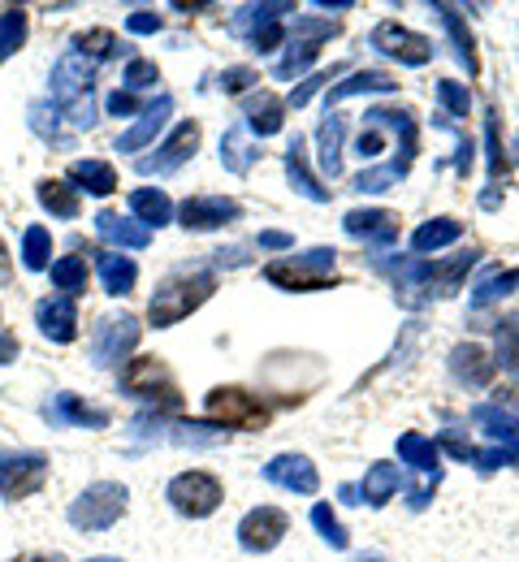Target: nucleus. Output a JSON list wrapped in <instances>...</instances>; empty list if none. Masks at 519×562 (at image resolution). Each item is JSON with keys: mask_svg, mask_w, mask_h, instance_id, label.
I'll use <instances>...</instances> for the list:
<instances>
[{"mask_svg": "<svg viewBox=\"0 0 519 562\" xmlns=\"http://www.w3.org/2000/svg\"><path fill=\"white\" fill-rule=\"evenodd\" d=\"M213 290H217V273H208V269H182V273H173V278H165L156 285V294H151L148 303V321L156 329H169L182 316H191L195 307H204L213 299Z\"/></svg>", "mask_w": 519, "mask_h": 562, "instance_id": "obj_1", "label": "nucleus"}, {"mask_svg": "<svg viewBox=\"0 0 519 562\" xmlns=\"http://www.w3.org/2000/svg\"><path fill=\"white\" fill-rule=\"evenodd\" d=\"M334 265H338V251L334 247H312L303 256H286V260L264 265V278L273 281V285H282V290L307 294V290L334 285Z\"/></svg>", "mask_w": 519, "mask_h": 562, "instance_id": "obj_2", "label": "nucleus"}, {"mask_svg": "<svg viewBox=\"0 0 519 562\" xmlns=\"http://www.w3.org/2000/svg\"><path fill=\"white\" fill-rule=\"evenodd\" d=\"M126 497H131L126 485H117V481H95V485H87V490L70 502V524H75L78 532H104V528H113V524L126 515Z\"/></svg>", "mask_w": 519, "mask_h": 562, "instance_id": "obj_3", "label": "nucleus"}, {"mask_svg": "<svg viewBox=\"0 0 519 562\" xmlns=\"http://www.w3.org/2000/svg\"><path fill=\"white\" fill-rule=\"evenodd\" d=\"M122 385H126V394H135V398H144V403H156V407H165V412H178V407H182V394H178L169 368H165L156 355L131 359V363L122 368Z\"/></svg>", "mask_w": 519, "mask_h": 562, "instance_id": "obj_4", "label": "nucleus"}, {"mask_svg": "<svg viewBox=\"0 0 519 562\" xmlns=\"http://www.w3.org/2000/svg\"><path fill=\"white\" fill-rule=\"evenodd\" d=\"M169 506L178 510V515H187V519H208L217 506H222V481L213 476V472H182V476H173L169 481Z\"/></svg>", "mask_w": 519, "mask_h": 562, "instance_id": "obj_5", "label": "nucleus"}, {"mask_svg": "<svg viewBox=\"0 0 519 562\" xmlns=\"http://www.w3.org/2000/svg\"><path fill=\"white\" fill-rule=\"evenodd\" d=\"M208 416L213 420H222L225 428H242V432H260L264 424H269V407L256 398V394H247V390H238V385H217L213 394H208Z\"/></svg>", "mask_w": 519, "mask_h": 562, "instance_id": "obj_6", "label": "nucleus"}, {"mask_svg": "<svg viewBox=\"0 0 519 562\" xmlns=\"http://www.w3.org/2000/svg\"><path fill=\"white\" fill-rule=\"evenodd\" d=\"M139 334H144V325L135 321V316H104L100 325H95V334H91V363L95 368H113V363H122L126 355L139 347Z\"/></svg>", "mask_w": 519, "mask_h": 562, "instance_id": "obj_7", "label": "nucleus"}, {"mask_svg": "<svg viewBox=\"0 0 519 562\" xmlns=\"http://www.w3.org/2000/svg\"><path fill=\"white\" fill-rule=\"evenodd\" d=\"M286 532H291L286 510H278V506H256V510H247L242 524H238V546H242L247 554H269V550L282 546Z\"/></svg>", "mask_w": 519, "mask_h": 562, "instance_id": "obj_8", "label": "nucleus"}, {"mask_svg": "<svg viewBox=\"0 0 519 562\" xmlns=\"http://www.w3.org/2000/svg\"><path fill=\"white\" fill-rule=\"evenodd\" d=\"M48 481V459L40 450H22V454H0V493L4 497H31L44 490Z\"/></svg>", "mask_w": 519, "mask_h": 562, "instance_id": "obj_9", "label": "nucleus"}, {"mask_svg": "<svg viewBox=\"0 0 519 562\" xmlns=\"http://www.w3.org/2000/svg\"><path fill=\"white\" fill-rule=\"evenodd\" d=\"M195 147H200V122H182L169 139L156 147V156H139V173L144 178H165V173H173V169H182L191 156H195Z\"/></svg>", "mask_w": 519, "mask_h": 562, "instance_id": "obj_10", "label": "nucleus"}, {"mask_svg": "<svg viewBox=\"0 0 519 562\" xmlns=\"http://www.w3.org/2000/svg\"><path fill=\"white\" fill-rule=\"evenodd\" d=\"M372 48L385 53V57H398L403 66H425V61L433 57V44H429L425 35L398 26V22H381V26H372Z\"/></svg>", "mask_w": 519, "mask_h": 562, "instance_id": "obj_11", "label": "nucleus"}, {"mask_svg": "<svg viewBox=\"0 0 519 562\" xmlns=\"http://www.w3.org/2000/svg\"><path fill=\"white\" fill-rule=\"evenodd\" d=\"M91 78H95V66L82 53H66L53 66V104L57 109H70L82 95H91Z\"/></svg>", "mask_w": 519, "mask_h": 562, "instance_id": "obj_12", "label": "nucleus"}, {"mask_svg": "<svg viewBox=\"0 0 519 562\" xmlns=\"http://www.w3.org/2000/svg\"><path fill=\"white\" fill-rule=\"evenodd\" d=\"M242 209L234 204V200H225V195H191L182 209H178V221L187 225V229H195V234H208V229H222L229 221H238Z\"/></svg>", "mask_w": 519, "mask_h": 562, "instance_id": "obj_13", "label": "nucleus"}, {"mask_svg": "<svg viewBox=\"0 0 519 562\" xmlns=\"http://www.w3.org/2000/svg\"><path fill=\"white\" fill-rule=\"evenodd\" d=\"M264 481L278 485V490H291V493H316L320 490V476H316V463L303 459V454H278L273 463H264Z\"/></svg>", "mask_w": 519, "mask_h": 562, "instance_id": "obj_14", "label": "nucleus"}, {"mask_svg": "<svg viewBox=\"0 0 519 562\" xmlns=\"http://www.w3.org/2000/svg\"><path fill=\"white\" fill-rule=\"evenodd\" d=\"M44 420L53 424V428H109V412L104 407H87L78 394H53L48 403H44Z\"/></svg>", "mask_w": 519, "mask_h": 562, "instance_id": "obj_15", "label": "nucleus"}, {"mask_svg": "<svg viewBox=\"0 0 519 562\" xmlns=\"http://www.w3.org/2000/svg\"><path fill=\"white\" fill-rule=\"evenodd\" d=\"M342 229H347L351 238H364V243H372V247H390V243H398V216H394V212H385V209L347 212Z\"/></svg>", "mask_w": 519, "mask_h": 562, "instance_id": "obj_16", "label": "nucleus"}, {"mask_svg": "<svg viewBox=\"0 0 519 562\" xmlns=\"http://www.w3.org/2000/svg\"><path fill=\"white\" fill-rule=\"evenodd\" d=\"M95 234H100L104 243L122 247V251H144L151 243L148 225H139L135 216H122V212H113V209L95 212Z\"/></svg>", "mask_w": 519, "mask_h": 562, "instance_id": "obj_17", "label": "nucleus"}, {"mask_svg": "<svg viewBox=\"0 0 519 562\" xmlns=\"http://www.w3.org/2000/svg\"><path fill=\"white\" fill-rule=\"evenodd\" d=\"M35 321H40L44 338H53V342H75L78 338V307L70 294L44 299V303L35 307Z\"/></svg>", "mask_w": 519, "mask_h": 562, "instance_id": "obj_18", "label": "nucleus"}, {"mask_svg": "<svg viewBox=\"0 0 519 562\" xmlns=\"http://www.w3.org/2000/svg\"><path fill=\"white\" fill-rule=\"evenodd\" d=\"M450 372H454V381H459V385L481 390V385H489V381H494L498 359H489L476 342H463V347H454V351H450Z\"/></svg>", "mask_w": 519, "mask_h": 562, "instance_id": "obj_19", "label": "nucleus"}, {"mask_svg": "<svg viewBox=\"0 0 519 562\" xmlns=\"http://www.w3.org/2000/svg\"><path fill=\"white\" fill-rule=\"evenodd\" d=\"M169 117H173V95H160L156 104H148V109L139 113V122L117 139V151H144V147L165 131Z\"/></svg>", "mask_w": 519, "mask_h": 562, "instance_id": "obj_20", "label": "nucleus"}, {"mask_svg": "<svg viewBox=\"0 0 519 562\" xmlns=\"http://www.w3.org/2000/svg\"><path fill=\"white\" fill-rule=\"evenodd\" d=\"M472 420H476V428H485V437L503 441V450L519 463V420L516 416H507V412L494 407V403H481V407L472 412Z\"/></svg>", "mask_w": 519, "mask_h": 562, "instance_id": "obj_21", "label": "nucleus"}, {"mask_svg": "<svg viewBox=\"0 0 519 562\" xmlns=\"http://www.w3.org/2000/svg\"><path fill=\"white\" fill-rule=\"evenodd\" d=\"M286 113V100L282 95H273V91H260V95H251L247 104H242V117H247V131H256V135H278L282 131V117Z\"/></svg>", "mask_w": 519, "mask_h": 562, "instance_id": "obj_22", "label": "nucleus"}, {"mask_svg": "<svg viewBox=\"0 0 519 562\" xmlns=\"http://www.w3.org/2000/svg\"><path fill=\"white\" fill-rule=\"evenodd\" d=\"M282 13H295V4H291V0H278V4H242V9L234 13L229 31H234V35H242V40H256L264 26L282 22Z\"/></svg>", "mask_w": 519, "mask_h": 562, "instance_id": "obj_23", "label": "nucleus"}, {"mask_svg": "<svg viewBox=\"0 0 519 562\" xmlns=\"http://www.w3.org/2000/svg\"><path fill=\"white\" fill-rule=\"evenodd\" d=\"M95 269H100V285H104V294H113V299H126V294L135 290V281H139V269H135V260H131V256L100 251Z\"/></svg>", "mask_w": 519, "mask_h": 562, "instance_id": "obj_24", "label": "nucleus"}, {"mask_svg": "<svg viewBox=\"0 0 519 562\" xmlns=\"http://www.w3.org/2000/svg\"><path fill=\"white\" fill-rule=\"evenodd\" d=\"M26 122H31V131L44 143H53V147H61V151H75V135L61 131V109H57L53 100H35V104L26 109Z\"/></svg>", "mask_w": 519, "mask_h": 562, "instance_id": "obj_25", "label": "nucleus"}, {"mask_svg": "<svg viewBox=\"0 0 519 562\" xmlns=\"http://www.w3.org/2000/svg\"><path fill=\"white\" fill-rule=\"evenodd\" d=\"M342 139H347V117L342 113H325V122L316 131V143H320V169L329 178L342 173Z\"/></svg>", "mask_w": 519, "mask_h": 562, "instance_id": "obj_26", "label": "nucleus"}, {"mask_svg": "<svg viewBox=\"0 0 519 562\" xmlns=\"http://www.w3.org/2000/svg\"><path fill=\"white\" fill-rule=\"evenodd\" d=\"M66 178L75 182V191H87V195H109V191H117V173H113L109 160H75Z\"/></svg>", "mask_w": 519, "mask_h": 562, "instance_id": "obj_27", "label": "nucleus"}, {"mask_svg": "<svg viewBox=\"0 0 519 562\" xmlns=\"http://www.w3.org/2000/svg\"><path fill=\"white\" fill-rule=\"evenodd\" d=\"M438 13H442V26L450 31V40H454V57L467 66V74H481V57H476V40H472V31H467V22H463V13L454 9V4H438Z\"/></svg>", "mask_w": 519, "mask_h": 562, "instance_id": "obj_28", "label": "nucleus"}, {"mask_svg": "<svg viewBox=\"0 0 519 562\" xmlns=\"http://www.w3.org/2000/svg\"><path fill=\"white\" fill-rule=\"evenodd\" d=\"M286 178H291V187H295L303 200H312V204H325L329 200V191L316 182V173L307 169V156H303V139L291 143V151H286Z\"/></svg>", "mask_w": 519, "mask_h": 562, "instance_id": "obj_29", "label": "nucleus"}, {"mask_svg": "<svg viewBox=\"0 0 519 562\" xmlns=\"http://www.w3.org/2000/svg\"><path fill=\"white\" fill-rule=\"evenodd\" d=\"M398 87V78L385 70H356L347 82H338V87H329V95H325V113H329V104H338V100H347V95H360V91H394Z\"/></svg>", "mask_w": 519, "mask_h": 562, "instance_id": "obj_30", "label": "nucleus"}, {"mask_svg": "<svg viewBox=\"0 0 519 562\" xmlns=\"http://www.w3.org/2000/svg\"><path fill=\"white\" fill-rule=\"evenodd\" d=\"M438 441L433 437H425V432H403L398 437V459L403 463H411L416 472H425V476H438Z\"/></svg>", "mask_w": 519, "mask_h": 562, "instance_id": "obj_31", "label": "nucleus"}, {"mask_svg": "<svg viewBox=\"0 0 519 562\" xmlns=\"http://www.w3.org/2000/svg\"><path fill=\"white\" fill-rule=\"evenodd\" d=\"M256 143H251V135H247V126H229L222 135V165L229 169V173H247L251 165H256Z\"/></svg>", "mask_w": 519, "mask_h": 562, "instance_id": "obj_32", "label": "nucleus"}, {"mask_svg": "<svg viewBox=\"0 0 519 562\" xmlns=\"http://www.w3.org/2000/svg\"><path fill=\"white\" fill-rule=\"evenodd\" d=\"M398 490V468L394 463H372L364 472V485H356V497L369 502V506H385Z\"/></svg>", "mask_w": 519, "mask_h": 562, "instance_id": "obj_33", "label": "nucleus"}, {"mask_svg": "<svg viewBox=\"0 0 519 562\" xmlns=\"http://www.w3.org/2000/svg\"><path fill=\"white\" fill-rule=\"evenodd\" d=\"M364 126H390L403 139V160L411 165V156H416V122H411V113H403V109H369Z\"/></svg>", "mask_w": 519, "mask_h": 562, "instance_id": "obj_34", "label": "nucleus"}, {"mask_svg": "<svg viewBox=\"0 0 519 562\" xmlns=\"http://www.w3.org/2000/svg\"><path fill=\"white\" fill-rule=\"evenodd\" d=\"M463 234V221L454 216H438V221H425L416 234H411V247L425 256V251H438V247H450L454 238Z\"/></svg>", "mask_w": 519, "mask_h": 562, "instance_id": "obj_35", "label": "nucleus"}, {"mask_svg": "<svg viewBox=\"0 0 519 562\" xmlns=\"http://www.w3.org/2000/svg\"><path fill=\"white\" fill-rule=\"evenodd\" d=\"M131 212H135V216H139V225H156V229H160V225H169V221H173V204H169V195H165V191H151V187H144V191H135V195H131Z\"/></svg>", "mask_w": 519, "mask_h": 562, "instance_id": "obj_36", "label": "nucleus"}, {"mask_svg": "<svg viewBox=\"0 0 519 562\" xmlns=\"http://www.w3.org/2000/svg\"><path fill=\"white\" fill-rule=\"evenodd\" d=\"M35 195H40V204L53 212V216H66V221L78 216V191L70 182H61V178H44L35 187Z\"/></svg>", "mask_w": 519, "mask_h": 562, "instance_id": "obj_37", "label": "nucleus"}, {"mask_svg": "<svg viewBox=\"0 0 519 562\" xmlns=\"http://www.w3.org/2000/svg\"><path fill=\"white\" fill-rule=\"evenodd\" d=\"M516 290H519V269H511V273L489 269V273H481V281L472 285V307H489V303H498L503 294H516Z\"/></svg>", "mask_w": 519, "mask_h": 562, "instance_id": "obj_38", "label": "nucleus"}, {"mask_svg": "<svg viewBox=\"0 0 519 562\" xmlns=\"http://www.w3.org/2000/svg\"><path fill=\"white\" fill-rule=\"evenodd\" d=\"M26 9H0V61H9L26 44Z\"/></svg>", "mask_w": 519, "mask_h": 562, "instance_id": "obj_39", "label": "nucleus"}, {"mask_svg": "<svg viewBox=\"0 0 519 562\" xmlns=\"http://www.w3.org/2000/svg\"><path fill=\"white\" fill-rule=\"evenodd\" d=\"M48 256H53V234L44 225H31L22 234V265L31 273H40V269H48Z\"/></svg>", "mask_w": 519, "mask_h": 562, "instance_id": "obj_40", "label": "nucleus"}, {"mask_svg": "<svg viewBox=\"0 0 519 562\" xmlns=\"http://www.w3.org/2000/svg\"><path fill=\"white\" fill-rule=\"evenodd\" d=\"M53 285L61 290V294H82L87 290V260L82 256H61L57 265H53Z\"/></svg>", "mask_w": 519, "mask_h": 562, "instance_id": "obj_41", "label": "nucleus"}, {"mask_svg": "<svg viewBox=\"0 0 519 562\" xmlns=\"http://www.w3.org/2000/svg\"><path fill=\"white\" fill-rule=\"evenodd\" d=\"M117 35L113 31H104V26H95V31H82V35H75V53H82L87 61L91 57H117Z\"/></svg>", "mask_w": 519, "mask_h": 562, "instance_id": "obj_42", "label": "nucleus"}, {"mask_svg": "<svg viewBox=\"0 0 519 562\" xmlns=\"http://www.w3.org/2000/svg\"><path fill=\"white\" fill-rule=\"evenodd\" d=\"M312 524H316V532H320L334 550H347V546H351V537H347V528L338 524V515L329 510V502H316V506H312Z\"/></svg>", "mask_w": 519, "mask_h": 562, "instance_id": "obj_43", "label": "nucleus"}, {"mask_svg": "<svg viewBox=\"0 0 519 562\" xmlns=\"http://www.w3.org/2000/svg\"><path fill=\"white\" fill-rule=\"evenodd\" d=\"M316 53L320 48H307V44H291L286 48V57L273 66V78H282V82H291V78H298V74L312 70V61H316Z\"/></svg>", "mask_w": 519, "mask_h": 562, "instance_id": "obj_44", "label": "nucleus"}, {"mask_svg": "<svg viewBox=\"0 0 519 562\" xmlns=\"http://www.w3.org/2000/svg\"><path fill=\"white\" fill-rule=\"evenodd\" d=\"M403 178H407V173H403L398 165H381V169H364V173H360L351 187H356L360 195H364V191H369V195H376V191H390V187H398Z\"/></svg>", "mask_w": 519, "mask_h": 562, "instance_id": "obj_45", "label": "nucleus"}, {"mask_svg": "<svg viewBox=\"0 0 519 562\" xmlns=\"http://www.w3.org/2000/svg\"><path fill=\"white\" fill-rule=\"evenodd\" d=\"M438 100H442V109L450 117H467V113H472V95H467V87H459L454 78H442V82H438Z\"/></svg>", "mask_w": 519, "mask_h": 562, "instance_id": "obj_46", "label": "nucleus"}, {"mask_svg": "<svg viewBox=\"0 0 519 562\" xmlns=\"http://www.w3.org/2000/svg\"><path fill=\"white\" fill-rule=\"evenodd\" d=\"M485 143H489V178H494V187L498 182H507V151H503V139H498V117L489 113V126H485Z\"/></svg>", "mask_w": 519, "mask_h": 562, "instance_id": "obj_47", "label": "nucleus"}, {"mask_svg": "<svg viewBox=\"0 0 519 562\" xmlns=\"http://www.w3.org/2000/svg\"><path fill=\"white\" fill-rule=\"evenodd\" d=\"M498 363L519 372V321H503L498 325Z\"/></svg>", "mask_w": 519, "mask_h": 562, "instance_id": "obj_48", "label": "nucleus"}, {"mask_svg": "<svg viewBox=\"0 0 519 562\" xmlns=\"http://www.w3.org/2000/svg\"><path fill=\"white\" fill-rule=\"evenodd\" d=\"M329 35H334V22H325V18H295V44L316 48V44L329 40Z\"/></svg>", "mask_w": 519, "mask_h": 562, "instance_id": "obj_49", "label": "nucleus"}, {"mask_svg": "<svg viewBox=\"0 0 519 562\" xmlns=\"http://www.w3.org/2000/svg\"><path fill=\"white\" fill-rule=\"evenodd\" d=\"M151 82H160V70H156V61H144V57H135V61L126 66V87H131V91H148Z\"/></svg>", "mask_w": 519, "mask_h": 562, "instance_id": "obj_50", "label": "nucleus"}, {"mask_svg": "<svg viewBox=\"0 0 519 562\" xmlns=\"http://www.w3.org/2000/svg\"><path fill=\"white\" fill-rule=\"evenodd\" d=\"M251 82H260V74L251 70V66H234V70L222 74V91H225V95H242Z\"/></svg>", "mask_w": 519, "mask_h": 562, "instance_id": "obj_51", "label": "nucleus"}, {"mask_svg": "<svg viewBox=\"0 0 519 562\" xmlns=\"http://www.w3.org/2000/svg\"><path fill=\"white\" fill-rule=\"evenodd\" d=\"M126 31H131V35H151V31H160V13H151V9L131 13V18H126Z\"/></svg>", "mask_w": 519, "mask_h": 562, "instance_id": "obj_52", "label": "nucleus"}, {"mask_svg": "<svg viewBox=\"0 0 519 562\" xmlns=\"http://www.w3.org/2000/svg\"><path fill=\"white\" fill-rule=\"evenodd\" d=\"M334 74H338V70H329V74H312V78H307V82L298 87L295 95L286 100V104H295V109H303V104H307V100H312V95H316V91H320V87H325V82H329Z\"/></svg>", "mask_w": 519, "mask_h": 562, "instance_id": "obj_53", "label": "nucleus"}, {"mask_svg": "<svg viewBox=\"0 0 519 562\" xmlns=\"http://www.w3.org/2000/svg\"><path fill=\"white\" fill-rule=\"evenodd\" d=\"M282 35H286V26H282V22H273V26H264V31H260V35L251 40V44H256L260 53H273V48L282 44Z\"/></svg>", "mask_w": 519, "mask_h": 562, "instance_id": "obj_54", "label": "nucleus"}, {"mask_svg": "<svg viewBox=\"0 0 519 562\" xmlns=\"http://www.w3.org/2000/svg\"><path fill=\"white\" fill-rule=\"evenodd\" d=\"M135 109H139V100H135L131 91H113V95H109V113H113V117H131Z\"/></svg>", "mask_w": 519, "mask_h": 562, "instance_id": "obj_55", "label": "nucleus"}, {"mask_svg": "<svg viewBox=\"0 0 519 562\" xmlns=\"http://www.w3.org/2000/svg\"><path fill=\"white\" fill-rule=\"evenodd\" d=\"M260 247H269V251H291V247H295V238H291V234H282V229H264V234H260Z\"/></svg>", "mask_w": 519, "mask_h": 562, "instance_id": "obj_56", "label": "nucleus"}, {"mask_svg": "<svg viewBox=\"0 0 519 562\" xmlns=\"http://www.w3.org/2000/svg\"><path fill=\"white\" fill-rule=\"evenodd\" d=\"M356 151H360V156H376V151H381V131H376V126H364V135H360V143H356Z\"/></svg>", "mask_w": 519, "mask_h": 562, "instance_id": "obj_57", "label": "nucleus"}, {"mask_svg": "<svg viewBox=\"0 0 519 562\" xmlns=\"http://www.w3.org/2000/svg\"><path fill=\"white\" fill-rule=\"evenodd\" d=\"M472 151H476L472 139H467V135H459V160H454V169H459L463 178H467V169H472Z\"/></svg>", "mask_w": 519, "mask_h": 562, "instance_id": "obj_58", "label": "nucleus"}, {"mask_svg": "<svg viewBox=\"0 0 519 562\" xmlns=\"http://www.w3.org/2000/svg\"><path fill=\"white\" fill-rule=\"evenodd\" d=\"M13 359H18V338L0 325V363H13Z\"/></svg>", "mask_w": 519, "mask_h": 562, "instance_id": "obj_59", "label": "nucleus"}, {"mask_svg": "<svg viewBox=\"0 0 519 562\" xmlns=\"http://www.w3.org/2000/svg\"><path fill=\"white\" fill-rule=\"evenodd\" d=\"M13 562H66L61 554H18Z\"/></svg>", "mask_w": 519, "mask_h": 562, "instance_id": "obj_60", "label": "nucleus"}, {"mask_svg": "<svg viewBox=\"0 0 519 562\" xmlns=\"http://www.w3.org/2000/svg\"><path fill=\"white\" fill-rule=\"evenodd\" d=\"M356 562H390V559H385V554H360Z\"/></svg>", "mask_w": 519, "mask_h": 562, "instance_id": "obj_61", "label": "nucleus"}, {"mask_svg": "<svg viewBox=\"0 0 519 562\" xmlns=\"http://www.w3.org/2000/svg\"><path fill=\"white\" fill-rule=\"evenodd\" d=\"M9 269V251H4V243H0V273Z\"/></svg>", "mask_w": 519, "mask_h": 562, "instance_id": "obj_62", "label": "nucleus"}, {"mask_svg": "<svg viewBox=\"0 0 519 562\" xmlns=\"http://www.w3.org/2000/svg\"><path fill=\"white\" fill-rule=\"evenodd\" d=\"M511 151H516V165H519V135H516V143H511Z\"/></svg>", "mask_w": 519, "mask_h": 562, "instance_id": "obj_63", "label": "nucleus"}, {"mask_svg": "<svg viewBox=\"0 0 519 562\" xmlns=\"http://www.w3.org/2000/svg\"><path fill=\"white\" fill-rule=\"evenodd\" d=\"M87 562H122V559H87Z\"/></svg>", "mask_w": 519, "mask_h": 562, "instance_id": "obj_64", "label": "nucleus"}]
</instances>
